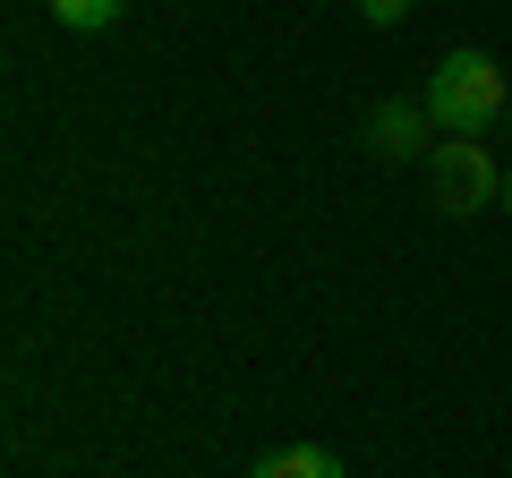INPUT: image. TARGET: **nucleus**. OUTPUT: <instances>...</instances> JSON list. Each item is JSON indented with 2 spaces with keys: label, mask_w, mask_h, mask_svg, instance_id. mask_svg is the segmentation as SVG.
Wrapping results in <instances>:
<instances>
[{
  "label": "nucleus",
  "mask_w": 512,
  "mask_h": 478,
  "mask_svg": "<svg viewBox=\"0 0 512 478\" xmlns=\"http://www.w3.org/2000/svg\"><path fill=\"white\" fill-rule=\"evenodd\" d=\"M427 188H436L444 214H478V205L504 197V171L487 163L478 137H436V146H427Z\"/></svg>",
  "instance_id": "2"
},
{
  "label": "nucleus",
  "mask_w": 512,
  "mask_h": 478,
  "mask_svg": "<svg viewBox=\"0 0 512 478\" xmlns=\"http://www.w3.org/2000/svg\"><path fill=\"white\" fill-rule=\"evenodd\" d=\"M504 214H512V163H504Z\"/></svg>",
  "instance_id": "7"
},
{
  "label": "nucleus",
  "mask_w": 512,
  "mask_h": 478,
  "mask_svg": "<svg viewBox=\"0 0 512 478\" xmlns=\"http://www.w3.org/2000/svg\"><path fill=\"white\" fill-rule=\"evenodd\" d=\"M427 129H436V120H427V103H402V94L367 111V146H376L384 163H402V154H419V146H427Z\"/></svg>",
  "instance_id": "3"
},
{
  "label": "nucleus",
  "mask_w": 512,
  "mask_h": 478,
  "mask_svg": "<svg viewBox=\"0 0 512 478\" xmlns=\"http://www.w3.org/2000/svg\"><path fill=\"white\" fill-rule=\"evenodd\" d=\"M248 478H342V461H333L325 444H282V453H265Z\"/></svg>",
  "instance_id": "4"
},
{
  "label": "nucleus",
  "mask_w": 512,
  "mask_h": 478,
  "mask_svg": "<svg viewBox=\"0 0 512 478\" xmlns=\"http://www.w3.org/2000/svg\"><path fill=\"white\" fill-rule=\"evenodd\" d=\"M427 120L436 137H487L504 120V69L487 52H444L427 77Z\"/></svg>",
  "instance_id": "1"
},
{
  "label": "nucleus",
  "mask_w": 512,
  "mask_h": 478,
  "mask_svg": "<svg viewBox=\"0 0 512 478\" xmlns=\"http://www.w3.org/2000/svg\"><path fill=\"white\" fill-rule=\"evenodd\" d=\"M410 9H419V0H359V18H367V26H402Z\"/></svg>",
  "instance_id": "6"
},
{
  "label": "nucleus",
  "mask_w": 512,
  "mask_h": 478,
  "mask_svg": "<svg viewBox=\"0 0 512 478\" xmlns=\"http://www.w3.org/2000/svg\"><path fill=\"white\" fill-rule=\"evenodd\" d=\"M128 0H52V26H69V35H103V26H120Z\"/></svg>",
  "instance_id": "5"
}]
</instances>
